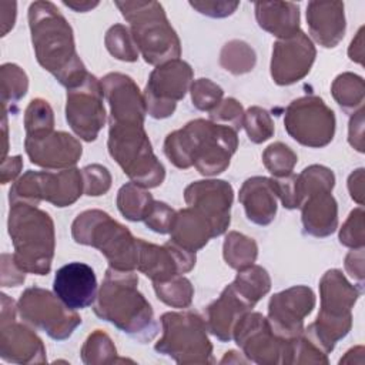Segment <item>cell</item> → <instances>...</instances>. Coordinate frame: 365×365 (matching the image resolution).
<instances>
[{
  "mask_svg": "<svg viewBox=\"0 0 365 365\" xmlns=\"http://www.w3.org/2000/svg\"><path fill=\"white\" fill-rule=\"evenodd\" d=\"M27 16L38 64L67 90L83 83L88 73L76 51L73 29L56 4L34 1Z\"/></svg>",
  "mask_w": 365,
  "mask_h": 365,
  "instance_id": "obj_1",
  "label": "cell"
},
{
  "mask_svg": "<svg viewBox=\"0 0 365 365\" xmlns=\"http://www.w3.org/2000/svg\"><path fill=\"white\" fill-rule=\"evenodd\" d=\"M237 147L234 128L197 118L167 135L164 154L178 168L194 165L202 175H215L230 165Z\"/></svg>",
  "mask_w": 365,
  "mask_h": 365,
  "instance_id": "obj_2",
  "label": "cell"
},
{
  "mask_svg": "<svg viewBox=\"0 0 365 365\" xmlns=\"http://www.w3.org/2000/svg\"><path fill=\"white\" fill-rule=\"evenodd\" d=\"M137 284L138 278L133 271L108 267L96 298L94 314L133 338L147 342L157 335L158 325L150 302L137 289Z\"/></svg>",
  "mask_w": 365,
  "mask_h": 365,
  "instance_id": "obj_3",
  "label": "cell"
},
{
  "mask_svg": "<svg viewBox=\"0 0 365 365\" xmlns=\"http://www.w3.org/2000/svg\"><path fill=\"white\" fill-rule=\"evenodd\" d=\"M9 234L14 245V262L21 271L37 275L50 272L54 225L47 212L24 202L10 204Z\"/></svg>",
  "mask_w": 365,
  "mask_h": 365,
  "instance_id": "obj_4",
  "label": "cell"
},
{
  "mask_svg": "<svg viewBox=\"0 0 365 365\" xmlns=\"http://www.w3.org/2000/svg\"><path fill=\"white\" fill-rule=\"evenodd\" d=\"M321 309L317 321L308 325L305 336L324 354L334 349L336 341L344 338L352 324L351 308L361 291L351 285L339 269H329L319 282Z\"/></svg>",
  "mask_w": 365,
  "mask_h": 365,
  "instance_id": "obj_5",
  "label": "cell"
},
{
  "mask_svg": "<svg viewBox=\"0 0 365 365\" xmlns=\"http://www.w3.org/2000/svg\"><path fill=\"white\" fill-rule=\"evenodd\" d=\"M115 6L130 23L131 36L145 63L160 66L180 57V38L158 1H115Z\"/></svg>",
  "mask_w": 365,
  "mask_h": 365,
  "instance_id": "obj_6",
  "label": "cell"
},
{
  "mask_svg": "<svg viewBox=\"0 0 365 365\" xmlns=\"http://www.w3.org/2000/svg\"><path fill=\"white\" fill-rule=\"evenodd\" d=\"M77 244L100 250L111 268L133 271L138 262V238L100 210H87L77 215L71 225Z\"/></svg>",
  "mask_w": 365,
  "mask_h": 365,
  "instance_id": "obj_7",
  "label": "cell"
},
{
  "mask_svg": "<svg viewBox=\"0 0 365 365\" xmlns=\"http://www.w3.org/2000/svg\"><path fill=\"white\" fill-rule=\"evenodd\" d=\"M144 124L110 123L108 153L131 182L143 188L158 187L165 178L164 165L153 153Z\"/></svg>",
  "mask_w": 365,
  "mask_h": 365,
  "instance_id": "obj_8",
  "label": "cell"
},
{
  "mask_svg": "<svg viewBox=\"0 0 365 365\" xmlns=\"http://www.w3.org/2000/svg\"><path fill=\"white\" fill-rule=\"evenodd\" d=\"M334 173L324 165H309L297 175V191L304 231L314 237H328L338 225L336 201L331 191Z\"/></svg>",
  "mask_w": 365,
  "mask_h": 365,
  "instance_id": "obj_9",
  "label": "cell"
},
{
  "mask_svg": "<svg viewBox=\"0 0 365 365\" xmlns=\"http://www.w3.org/2000/svg\"><path fill=\"white\" fill-rule=\"evenodd\" d=\"M163 338L155 351L174 358L178 364L214 362L212 346L207 336L205 321L194 312H165L161 317Z\"/></svg>",
  "mask_w": 365,
  "mask_h": 365,
  "instance_id": "obj_10",
  "label": "cell"
},
{
  "mask_svg": "<svg viewBox=\"0 0 365 365\" xmlns=\"http://www.w3.org/2000/svg\"><path fill=\"white\" fill-rule=\"evenodd\" d=\"M83 190V173L77 168L58 173L30 170L11 185L9 201L37 207L41 200H46L56 207H67L78 200Z\"/></svg>",
  "mask_w": 365,
  "mask_h": 365,
  "instance_id": "obj_11",
  "label": "cell"
},
{
  "mask_svg": "<svg viewBox=\"0 0 365 365\" xmlns=\"http://www.w3.org/2000/svg\"><path fill=\"white\" fill-rule=\"evenodd\" d=\"M232 336L250 361L257 364H292L294 341L278 336L259 312L245 314L234 327Z\"/></svg>",
  "mask_w": 365,
  "mask_h": 365,
  "instance_id": "obj_12",
  "label": "cell"
},
{
  "mask_svg": "<svg viewBox=\"0 0 365 365\" xmlns=\"http://www.w3.org/2000/svg\"><path fill=\"white\" fill-rule=\"evenodd\" d=\"M284 127L299 144L321 148L334 138L335 115L322 98L307 96L294 100L287 107Z\"/></svg>",
  "mask_w": 365,
  "mask_h": 365,
  "instance_id": "obj_13",
  "label": "cell"
},
{
  "mask_svg": "<svg viewBox=\"0 0 365 365\" xmlns=\"http://www.w3.org/2000/svg\"><path fill=\"white\" fill-rule=\"evenodd\" d=\"M20 317L37 329L47 332L53 339H66L81 324L74 309L67 308L57 295L47 289L27 288L17 302Z\"/></svg>",
  "mask_w": 365,
  "mask_h": 365,
  "instance_id": "obj_14",
  "label": "cell"
},
{
  "mask_svg": "<svg viewBox=\"0 0 365 365\" xmlns=\"http://www.w3.org/2000/svg\"><path fill=\"white\" fill-rule=\"evenodd\" d=\"M192 80V68L188 63L174 58L157 66L144 90L147 113L154 118L170 117L177 101L184 98Z\"/></svg>",
  "mask_w": 365,
  "mask_h": 365,
  "instance_id": "obj_15",
  "label": "cell"
},
{
  "mask_svg": "<svg viewBox=\"0 0 365 365\" xmlns=\"http://www.w3.org/2000/svg\"><path fill=\"white\" fill-rule=\"evenodd\" d=\"M101 81L93 74L67 90L66 118L71 130L84 141H94L106 123Z\"/></svg>",
  "mask_w": 365,
  "mask_h": 365,
  "instance_id": "obj_16",
  "label": "cell"
},
{
  "mask_svg": "<svg viewBox=\"0 0 365 365\" xmlns=\"http://www.w3.org/2000/svg\"><path fill=\"white\" fill-rule=\"evenodd\" d=\"M314 305L312 289L305 285H295L271 297L267 319L278 336L295 339L304 334V318Z\"/></svg>",
  "mask_w": 365,
  "mask_h": 365,
  "instance_id": "obj_17",
  "label": "cell"
},
{
  "mask_svg": "<svg viewBox=\"0 0 365 365\" xmlns=\"http://www.w3.org/2000/svg\"><path fill=\"white\" fill-rule=\"evenodd\" d=\"M317 51L304 31L275 41L271 58V76L278 86L302 80L311 70Z\"/></svg>",
  "mask_w": 365,
  "mask_h": 365,
  "instance_id": "obj_18",
  "label": "cell"
},
{
  "mask_svg": "<svg viewBox=\"0 0 365 365\" xmlns=\"http://www.w3.org/2000/svg\"><path fill=\"white\" fill-rule=\"evenodd\" d=\"M195 265V252H190L168 241L163 247L138 238L137 269L153 282H163L188 272Z\"/></svg>",
  "mask_w": 365,
  "mask_h": 365,
  "instance_id": "obj_19",
  "label": "cell"
},
{
  "mask_svg": "<svg viewBox=\"0 0 365 365\" xmlns=\"http://www.w3.org/2000/svg\"><path fill=\"white\" fill-rule=\"evenodd\" d=\"M232 197L231 184L222 180L195 181L184 191L185 204L211 221L217 237L225 232L230 225Z\"/></svg>",
  "mask_w": 365,
  "mask_h": 365,
  "instance_id": "obj_20",
  "label": "cell"
},
{
  "mask_svg": "<svg viewBox=\"0 0 365 365\" xmlns=\"http://www.w3.org/2000/svg\"><path fill=\"white\" fill-rule=\"evenodd\" d=\"M24 148L33 164L48 170L73 167L83 153L80 141L64 131L26 137Z\"/></svg>",
  "mask_w": 365,
  "mask_h": 365,
  "instance_id": "obj_21",
  "label": "cell"
},
{
  "mask_svg": "<svg viewBox=\"0 0 365 365\" xmlns=\"http://www.w3.org/2000/svg\"><path fill=\"white\" fill-rule=\"evenodd\" d=\"M103 93L110 104V123L144 124L145 101L134 80L121 73H110L101 78Z\"/></svg>",
  "mask_w": 365,
  "mask_h": 365,
  "instance_id": "obj_22",
  "label": "cell"
},
{
  "mask_svg": "<svg viewBox=\"0 0 365 365\" xmlns=\"http://www.w3.org/2000/svg\"><path fill=\"white\" fill-rule=\"evenodd\" d=\"M53 291L67 308L74 311L87 308L97 298L96 274L84 262H68L57 269Z\"/></svg>",
  "mask_w": 365,
  "mask_h": 365,
  "instance_id": "obj_23",
  "label": "cell"
},
{
  "mask_svg": "<svg viewBox=\"0 0 365 365\" xmlns=\"http://www.w3.org/2000/svg\"><path fill=\"white\" fill-rule=\"evenodd\" d=\"M307 23L312 38L325 48L335 47L345 34L344 3L309 1L307 6Z\"/></svg>",
  "mask_w": 365,
  "mask_h": 365,
  "instance_id": "obj_24",
  "label": "cell"
},
{
  "mask_svg": "<svg viewBox=\"0 0 365 365\" xmlns=\"http://www.w3.org/2000/svg\"><path fill=\"white\" fill-rule=\"evenodd\" d=\"M245 298H242L230 284L224 288L220 298L207 308V329L220 341L227 342L232 338L235 324L252 309Z\"/></svg>",
  "mask_w": 365,
  "mask_h": 365,
  "instance_id": "obj_25",
  "label": "cell"
},
{
  "mask_svg": "<svg viewBox=\"0 0 365 365\" xmlns=\"http://www.w3.org/2000/svg\"><path fill=\"white\" fill-rule=\"evenodd\" d=\"M0 355L7 362H44L46 349L41 339L26 325L14 321L1 324Z\"/></svg>",
  "mask_w": 365,
  "mask_h": 365,
  "instance_id": "obj_26",
  "label": "cell"
},
{
  "mask_svg": "<svg viewBox=\"0 0 365 365\" xmlns=\"http://www.w3.org/2000/svg\"><path fill=\"white\" fill-rule=\"evenodd\" d=\"M240 202L247 218L258 225H268L277 214V194L274 182L267 177H251L240 190Z\"/></svg>",
  "mask_w": 365,
  "mask_h": 365,
  "instance_id": "obj_27",
  "label": "cell"
},
{
  "mask_svg": "<svg viewBox=\"0 0 365 365\" xmlns=\"http://www.w3.org/2000/svg\"><path fill=\"white\" fill-rule=\"evenodd\" d=\"M170 235L171 242L190 252L201 250L211 238L217 237L211 221L192 207L175 212Z\"/></svg>",
  "mask_w": 365,
  "mask_h": 365,
  "instance_id": "obj_28",
  "label": "cell"
},
{
  "mask_svg": "<svg viewBox=\"0 0 365 365\" xmlns=\"http://www.w3.org/2000/svg\"><path fill=\"white\" fill-rule=\"evenodd\" d=\"M255 19L265 31L279 40L295 36L299 30V9L291 1L255 3Z\"/></svg>",
  "mask_w": 365,
  "mask_h": 365,
  "instance_id": "obj_29",
  "label": "cell"
},
{
  "mask_svg": "<svg viewBox=\"0 0 365 365\" xmlns=\"http://www.w3.org/2000/svg\"><path fill=\"white\" fill-rule=\"evenodd\" d=\"M154 205L153 195L143 187L127 182L117 195V207L120 212L130 221H144Z\"/></svg>",
  "mask_w": 365,
  "mask_h": 365,
  "instance_id": "obj_30",
  "label": "cell"
},
{
  "mask_svg": "<svg viewBox=\"0 0 365 365\" xmlns=\"http://www.w3.org/2000/svg\"><path fill=\"white\" fill-rule=\"evenodd\" d=\"M222 250L225 262L238 271L251 267L258 255V247L255 241L237 231H231L225 237Z\"/></svg>",
  "mask_w": 365,
  "mask_h": 365,
  "instance_id": "obj_31",
  "label": "cell"
},
{
  "mask_svg": "<svg viewBox=\"0 0 365 365\" xmlns=\"http://www.w3.org/2000/svg\"><path fill=\"white\" fill-rule=\"evenodd\" d=\"M231 285L242 298L255 305L269 291L271 279L262 267L252 264L251 267L238 271Z\"/></svg>",
  "mask_w": 365,
  "mask_h": 365,
  "instance_id": "obj_32",
  "label": "cell"
},
{
  "mask_svg": "<svg viewBox=\"0 0 365 365\" xmlns=\"http://www.w3.org/2000/svg\"><path fill=\"white\" fill-rule=\"evenodd\" d=\"M332 96L345 113H355L364 104V80L362 77L344 73L339 74L332 83Z\"/></svg>",
  "mask_w": 365,
  "mask_h": 365,
  "instance_id": "obj_33",
  "label": "cell"
},
{
  "mask_svg": "<svg viewBox=\"0 0 365 365\" xmlns=\"http://www.w3.org/2000/svg\"><path fill=\"white\" fill-rule=\"evenodd\" d=\"M0 78L3 111H13V106H16L27 93V76L19 66L6 63L0 67Z\"/></svg>",
  "mask_w": 365,
  "mask_h": 365,
  "instance_id": "obj_34",
  "label": "cell"
},
{
  "mask_svg": "<svg viewBox=\"0 0 365 365\" xmlns=\"http://www.w3.org/2000/svg\"><path fill=\"white\" fill-rule=\"evenodd\" d=\"M157 298L174 308H187L191 305L194 289L191 282L182 277L175 275L163 282H153Z\"/></svg>",
  "mask_w": 365,
  "mask_h": 365,
  "instance_id": "obj_35",
  "label": "cell"
},
{
  "mask_svg": "<svg viewBox=\"0 0 365 365\" xmlns=\"http://www.w3.org/2000/svg\"><path fill=\"white\" fill-rule=\"evenodd\" d=\"M220 64L232 74H244L254 68L255 53L247 43L231 40L221 50Z\"/></svg>",
  "mask_w": 365,
  "mask_h": 365,
  "instance_id": "obj_36",
  "label": "cell"
},
{
  "mask_svg": "<svg viewBox=\"0 0 365 365\" xmlns=\"http://www.w3.org/2000/svg\"><path fill=\"white\" fill-rule=\"evenodd\" d=\"M26 137H37L51 133L54 128V115L50 104L43 98H34L24 113Z\"/></svg>",
  "mask_w": 365,
  "mask_h": 365,
  "instance_id": "obj_37",
  "label": "cell"
},
{
  "mask_svg": "<svg viewBox=\"0 0 365 365\" xmlns=\"http://www.w3.org/2000/svg\"><path fill=\"white\" fill-rule=\"evenodd\" d=\"M106 47L111 56L123 61H135L138 48L134 43L131 31L123 24L111 26L106 33Z\"/></svg>",
  "mask_w": 365,
  "mask_h": 365,
  "instance_id": "obj_38",
  "label": "cell"
},
{
  "mask_svg": "<svg viewBox=\"0 0 365 365\" xmlns=\"http://www.w3.org/2000/svg\"><path fill=\"white\" fill-rule=\"evenodd\" d=\"M297 160V154L282 143H274L262 153L264 165L275 178L292 174Z\"/></svg>",
  "mask_w": 365,
  "mask_h": 365,
  "instance_id": "obj_39",
  "label": "cell"
},
{
  "mask_svg": "<svg viewBox=\"0 0 365 365\" xmlns=\"http://www.w3.org/2000/svg\"><path fill=\"white\" fill-rule=\"evenodd\" d=\"M115 346L113 345L110 336L100 329H96L86 339L81 356L84 364H101V362H115Z\"/></svg>",
  "mask_w": 365,
  "mask_h": 365,
  "instance_id": "obj_40",
  "label": "cell"
},
{
  "mask_svg": "<svg viewBox=\"0 0 365 365\" xmlns=\"http://www.w3.org/2000/svg\"><path fill=\"white\" fill-rule=\"evenodd\" d=\"M242 127L247 131L248 138L255 143H264L274 134V123L267 110L261 107H250L247 113H244Z\"/></svg>",
  "mask_w": 365,
  "mask_h": 365,
  "instance_id": "obj_41",
  "label": "cell"
},
{
  "mask_svg": "<svg viewBox=\"0 0 365 365\" xmlns=\"http://www.w3.org/2000/svg\"><path fill=\"white\" fill-rule=\"evenodd\" d=\"M222 88L208 78H198L191 86V100L195 108L212 111L222 101Z\"/></svg>",
  "mask_w": 365,
  "mask_h": 365,
  "instance_id": "obj_42",
  "label": "cell"
},
{
  "mask_svg": "<svg viewBox=\"0 0 365 365\" xmlns=\"http://www.w3.org/2000/svg\"><path fill=\"white\" fill-rule=\"evenodd\" d=\"M84 180V192L87 195H103L111 185V175L108 170L100 164L87 165L81 170Z\"/></svg>",
  "mask_w": 365,
  "mask_h": 365,
  "instance_id": "obj_43",
  "label": "cell"
},
{
  "mask_svg": "<svg viewBox=\"0 0 365 365\" xmlns=\"http://www.w3.org/2000/svg\"><path fill=\"white\" fill-rule=\"evenodd\" d=\"M364 211L362 207L354 210L339 232L341 244L351 248H364Z\"/></svg>",
  "mask_w": 365,
  "mask_h": 365,
  "instance_id": "obj_44",
  "label": "cell"
},
{
  "mask_svg": "<svg viewBox=\"0 0 365 365\" xmlns=\"http://www.w3.org/2000/svg\"><path fill=\"white\" fill-rule=\"evenodd\" d=\"M210 121L228 123V127L238 131L244 123L242 106L235 98H225L212 111H210Z\"/></svg>",
  "mask_w": 365,
  "mask_h": 365,
  "instance_id": "obj_45",
  "label": "cell"
},
{
  "mask_svg": "<svg viewBox=\"0 0 365 365\" xmlns=\"http://www.w3.org/2000/svg\"><path fill=\"white\" fill-rule=\"evenodd\" d=\"M175 218V211L170 208L165 202L154 201V205L148 215L145 217L144 222L148 228L158 234H170L173 222Z\"/></svg>",
  "mask_w": 365,
  "mask_h": 365,
  "instance_id": "obj_46",
  "label": "cell"
},
{
  "mask_svg": "<svg viewBox=\"0 0 365 365\" xmlns=\"http://www.w3.org/2000/svg\"><path fill=\"white\" fill-rule=\"evenodd\" d=\"M190 6L201 14H205L208 17L220 19V17L231 16L237 10L240 3L238 1H202V0H195V1H190Z\"/></svg>",
  "mask_w": 365,
  "mask_h": 365,
  "instance_id": "obj_47",
  "label": "cell"
},
{
  "mask_svg": "<svg viewBox=\"0 0 365 365\" xmlns=\"http://www.w3.org/2000/svg\"><path fill=\"white\" fill-rule=\"evenodd\" d=\"M23 160L20 155H14L10 158L1 160V184H7L9 181H13L21 171Z\"/></svg>",
  "mask_w": 365,
  "mask_h": 365,
  "instance_id": "obj_48",
  "label": "cell"
},
{
  "mask_svg": "<svg viewBox=\"0 0 365 365\" xmlns=\"http://www.w3.org/2000/svg\"><path fill=\"white\" fill-rule=\"evenodd\" d=\"M16 7L17 4L14 1H1L0 10H1V36H6L14 26L16 21Z\"/></svg>",
  "mask_w": 365,
  "mask_h": 365,
  "instance_id": "obj_49",
  "label": "cell"
},
{
  "mask_svg": "<svg viewBox=\"0 0 365 365\" xmlns=\"http://www.w3.org/2000/svg\"><path fill=\"white\" fill-rule=\"evenodd\" d=\"M63 4L64 6H67V7H70V9H73L74 11H81V13H86V11H88V10H91V9H94V7H97L98 6V1H63Z\"/></svg>",
  "mask_w": 365,
  "mask_h": 365,
  "instance_id": "obj_50",
  "label": "cell"
}]
</instances>
